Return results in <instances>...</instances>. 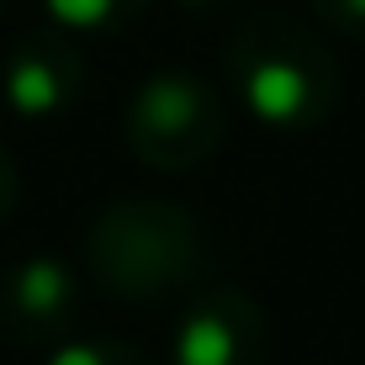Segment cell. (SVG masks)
Returning <instances> with one entry per match:
<instances>
[{
    "mask_svg": "<svg viewBox=\"0 0 365 365\" xmlns=\"http://www.w3.org/2000/svg\"><path fill=\"white\" fill-rule=\"evenodd\" d=\"M6 106L27 122H53L80 101L85 91V58L74 48V37H64L58 27L21 37L6 53V74H0Z\"/></svg>",
    "mask_w": 365,
    "mask_h": 365,
    "instance_id": "cell-6",
    "label": "cell"
},
{
    "mask_svg": "<svg viewBox=\"0 0 365 365\" xmlns=\"http://www.w3.org/2000/svg\"><path fill=\"white\" fill-rule=\"evenodd\" d=\"M307 11L334 37H365V0H307Z\"/></svg>",
    "mask_w": 365,
    "mask_h": 365,
    "instance_id": "cell-9",
    "label": "cell"
},
{
    "mask_svg": "<svg viewBox=\"0 0 365 365\" xmlns=\"http://www.w3.org/2000/svg\"><path fill=\"white\" fill-rule=\"evenodd\" d=\"M0 11H6V0H0Z\"/></svg>",
    "mask_w": 365,
    "mask_h": 365,
    "instance_id": "cell-12",
    "label": "cell"
},
{
    "mask_svg": "<svg viewBox=\"0 0 365 365\" xmlns=\"http://www.w3.org/2000/svg\"><path fill=\"white\" fill-rule=\"evenodd\" d=\"M170 365H270V318L244 286L207 281L185 297Z\"/></svg>",
    "mask_w": 365,
    "mask_h": 365,
    "instance_id": "cell-4",
    "label": "cell"
},
{
    "mask_svg": "<svg viewBox=\"0 0 365 365\" xmlns=\"http://www.w3.org/2000/svg\"><path fill=\"white\" fill-rule=\"evenodd\" d=\"M80 323V281L64 259L37 255L0 275V339L16 349H48L74 339Z\"/></svg>",
    "mask_w": 365,
    "mask_h": 365,
    "instance_id": "cell-5",
    "label": "cell"
},
{
    "mask_svg": "<svg viewBox=\"0 0 365 365\" xmlns=\"http://www.w3.org/2000/svg\"><path fill=\"white\" fill-rule=\"evenodd\" d=\"M48 365H159V360L128 339H69L48 355Z\"/></svg>",
    "mask_w": 365,
    "mask_h": 365,
    "instance_id": "cell-8",
    "label": "cell"
},
{
    "mask_svg": "<svg viewBox=\"0 0 365 365\" xmlns=\"http://www.w3.org/2000/svg\"><path fill=\"white\" fill-rule=\"evenodd\" d=\"M43 11L64 37H111L133 27L148 11V0H43Z\"/></svg>",
    "mask_w": 365,
    "mask_h": 365,
    "instance_id": "cell-7",
    "label": "cell"
},
{
    "mask_svg": "<svg viewBox=\"0 0 365 365\" xmlns=\"http://www.w3.org/2000/svg\"><path fill=\"white\" fill-rule=\"evenodd\" d=\"M16 196H21V175H16V159L6 154V143H0V228L16 212Z\"/></svg>",
    "mask_w": 365,
    "mask_h": 365,
    "instance_id": "cell-10",
    "label": "cell"
},
{
    "mask_svg": "<svg viewBox=\"0 0 365 365\" xmlns=\"http://www.w3.org/2000/svg\"><path fill=\"white\" fill-rule=\"evenodd\" d=\"M85 270L96 292L133 307L185 302L212 281L207 222L165 196H117L85 228Z\"/></svg>",
    "mask_w": 365,
    "mask_h": 365,
    "instance_id": "cell-2",
    "label": "cell"
},
{
    "mask_svg": "<svg viewBox=\"0 0 365 365\" xmlns=\"http://www.w3.org/2000/svg\"><path fill=\"white\" fill-rule=\"evenodd\" d=\"M180 11H228L233 0H175Z\"/></svg>",
    "mask_w": 365,
    "mask_h": 365,
    "instance_id": "cell-11",
    "label": "cell"
},
{
    "mask_svg": "<svg viewBox=\"0 0 365 365\" xmlns=\"http://www.w3.org/2000/svg\"><path fill=\"white\" fill-rule=\"evenodd\" d=\"M222 80L233 101L270 133H312L339 111L344 80L318 21L281 6L249 11L222 48Z\"/></svg>",
    "mask_w": 365,
    "mask_h": 365,
    "instance_id": "cell-1",
    "label": "cell"
},
{
    "mask_svg": "<svg viewBox=\"0 0 365 365\" xmlns=\"http://www.w3.org/2000/svg\"><path fill=\"white\" fill-rule=\"evenodd\" d=\"M133 159L165 175H185L212 165V154L228 138V106L217 85L196 69H159L138 85L128 122H122Z\"/></svg>",
    "mask_w": 365,
    "mask_h": 365,
    "instance_id": "cell-3",
    "label": "cell"
}]
</instances>
